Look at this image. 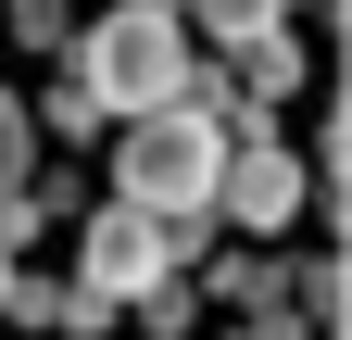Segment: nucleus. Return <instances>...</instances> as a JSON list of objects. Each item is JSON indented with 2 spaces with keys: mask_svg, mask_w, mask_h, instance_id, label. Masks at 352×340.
Here are the masks:
<instances>
[{
  "mask_svg": "<svg viewBox=\"0 0 352 340\" xmlns=\"http://www.w3.org/2000/svg\"><path fill=\"white\" fill-rule=\"evenodd\" d=\"M302 328L340 340V252H315V265H302Z\"/></svg>",
  "mask_w": 352,
  "mask_h": 340,
  "instance_id": "obj_11",
  "label": "nucleus"
},
{
  "mask_svg": "<svg viewBox=\"0 0 352 340\" xmlns=\"http://www.w3.org/2000/svg\"><path fill=\"white\" fill-rule=\"evenodd\" d=\"M239 63H252V89L277 101V89H302V38H289V13L264 25V38H239Z\"/></svg>",
  "mask_w": 352,
  "mask_h": 340,
  "instance_id": "obj_5",
  "label": "nucleus"
},
{
  "mask_svg": "<svg viewBox=\"0 0 352 340\" xmlns=\"http://www.w3.org/2000/svg\"><path fill=\"white\" fill-rule=\"evenodd\" d=\"M201 227H214V215H139V202H113V215H88V227H76V240H88V252H76V277L101 290V303H139L151 277H176V265L201 252Z\"/></svg>",
  "mask_w": 352,
  "mask_h": 340,
  "instance_id": "obj_3",
  "label": "nucleus"
},
{
  "mask_svg": "<svg viewBox=\"0 0 352 340\" xmlns=\"http://www.w3.org/2000/svg\"><path fill=\"white\" fill-rule=\"evenodd\" d=\"M25 177H38V126H25V101H13V89H0V202H13Z\"/></svg>",
  "mask_w": 352,
  "mask_h": 340,
  "instance_id": "obj_9",
  "label": "nucleus"
},
{
  "mask_svg": "<svg viewBox=\"0 0 352 340\" xmlns=\"http://www.w3.org/2000/svg\"><path fill=\"white\" fill-rule=\"evenodd\" d=\"M0 25H13L25 51H63V25H76V0H0Z\"/></svg>",
  "mask_w": 352,
  "mask_h": 340,
  "instance_id": "obj_10",
  "label": "nucleus"
},
{
  "mask_svg": "<svg viewBox=\"0 0 352 340\" xmlns=\"http://www.w3.org/2000/svg\"><path fill=\"white\" fill-rule=\"evenodd\" d=\"M25 126H51V139H101V126H113V114H101V101H88V89H76V76H63V89H51V101H25Z\"/></svg>",
  "mask_w": 352,
  "mask_h": 340,
  "instance_id": "obj_7",
  "label": "nucleus"
},
{
  "mask_svg": "<svg viewBox=\"0 0 352 340\" xmlns=\"http://www.w3.org/2000/svg\"><path fill=\"white\" fill-rule=\"evenodd\" d=\"M277 13H289V0H189V38H227V51H239V38H264Z\"/></svg>",
  "mask_w": 352,
  "mask_h": 340,
  "instance_id": "obj_6",
  "label": "nucleus"
},
{
  "mask_svg": "<svg viewBox=\"0 0 352 340\" xmlns=\"http://www.w3.org/2000/svg\"><path fill=\"white\" fill-rule=\"evenodd\" d=\"M63 76L101 114H164L189 89V13H176V0H126V13H101L88 38H63Z\"/></svg>",
  "mask_w": 352,
  "mask_h": 340,
  "instance_id": "obj_1",
  "label": "nucleus"
},
{
  "mask_svg": "<svg viewBox=\"0 0 352 340\" xmlns=\"http://www.w3.org/2000/svg\"><path fill=\"white\" fill-rule=\"evenodd\" d=\"M214 164H227V126L164 101V114H126L113 139V202H139V215H214Z\"/></svg>",
  "mask_w": 352,
  "mask_h": 340,
  "instance_id": "obj_2",
  "label": "nucleus"
},
{
  "mask_svg": "<svg viewBox=\"0 0 352 340\" xmlns=\"http://www.w3.org/2000/svg\"><path fill=\"white\" fill-rule=\"evenodd\" d=\"M0 303H13V240H0Z\"/></svg>",
  "mask_w": 352,
  "mask_h": 340,
  "instance_id": "obj_12",
  "label": "nucleus"
},
{
  "mask_svg": "<svg viewBox=\"0 0 352 340\" xmlns=\"http://www.w3.org/2000/svg\"><path fill=\"white\" fill-rule=\"evenodd\" d=\"M302 202H315V177H302V151L277 139V126H227V164H214V215H227L239 240H277V227H302Z\"/></svg>",
  "mask_w": 352,
  "mask_h": 340,
  "instance_id": "obj_4",
  "label": "nucleus"
},
{
  "mask_svg": "<svg viewBox=\"0 0 352 340\" xmlns=\"http://www.w3.org/2000/svg\"><path fill=\"white\" fill-rule=\"evenodd\" d=\"M214 303H277V265H264V252H214Z\"/></svg>",
  "mask_w": 352,
  "mask_h": 340,
  "instance_id": "obj_8",
  "label": "nucleus"
}]
</instances>
